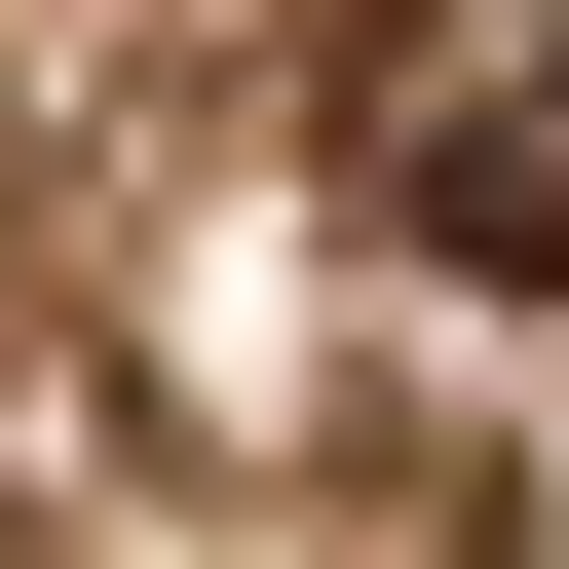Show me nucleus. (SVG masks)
Wrapping results in <instances>:
<instances>
[{
	"label": "nucleus",
	"mask_w": 569,
	"mask_h": 569,
	"mask_svg": "<svg viewBox=\"0 0 569 569\" xmlns=\"http://www.w3.org/2000/svg\"><path fill=\"white\" fill-rule=\"evenodd\" d=\"M380 190H418V266H456V305H569V39H493Z\"/></svg>",
	"instance_id": "f257e3e1"
}]
</instances>
